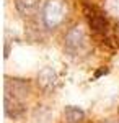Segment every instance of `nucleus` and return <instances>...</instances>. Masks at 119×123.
I'll return each mask as SVG.
<instances>
[{
	"label": "nucleus",
	"instance_id": "6e6552de",
	"mask_svg": "<svg viewBox=\"0 0 119 123\" xmlns=\"http://www.w3.org/2000/svg\"><path fill=\"white\" fill-rule=\"evenodd\" d=\"M85 120V113L82 108L69 105L64 108V123H83Z\"/></svg>",
	"mask_w": 119,
	"mask_h": 123
},
{
	"label": "nucleus",
	"instance_id": "7ed1b4c3",
	"mask_svg": "<svg viewBox=\"0 0 119 123\" xmlns=\"http://www.w3.org/2000/svg\"><path fill=\"white\" fill-rule=\"evenodd\" d=\"M29 92H31V87H29V82H28V80L5 77V94H8V95H11V97L21 100V98L28 97Z\"/></svg>",
	"mask_w": 119,
	"mask_h": 123
},
{
	"label": "nucleus",
	"instance_id": "f257e3e1",
	"mask_svg": "<svg viewBox=\"0 0 119 123\" xmlns=\"http://www.w3.org/2000/svg\"><path fill=\"white\" fill-rule=\"evenodd\" d=\"M67 15H69V7L65 0H47L43 7L41 18L46 28L54 30L64 23Z\"/></svg>",
	"mask_w": 119,
	"mask_h": 123
},
{
	"label": "nucleus",
	"instance_id": "0eeeda50",
	"mask_svg": "<svg viewBox=\"0 0 119 123\" xmlns=\"http://www.w3.org/2000/svg\"><path fill=\"white\" fill-rule=\"evenodd\" d=\"M41 0H15V8L21 17H33L39 10Z\"/></svg>",
	"mask_w": 119,
	"mask_h": 123
},
{
	"label": "nucleus",
	"instance_id": "9d476101",
	"mask_svg": "<svg viewBox=\"0 0 119 123\" xmlns=\"http://www.w3.org/2000/svg\"><path fill=\"white\" fill-rule=\"evenodd\" d=\"M104 123H119V120H108V122H104Z\"/></svg>",
	"mask_w": 119,
	"mask_h": 123
},
{
	"label": "nucleus",
	"instance_id": "423d86ee",
	"mask_svg": "<svg viewBox=\"0 0 119 123\" xmlns=\"http://www.w3.org/2000/svg\"><path fill=\"white\" fill-rule=\"evenodd\" d=\"M3 110H5V115L10 117V118H18L21 115L25 113V105L21 100L11 97V95L5 94L3 95Z\"/></svg>",
	"mask_w": 119,
	"mask_h": 123
},
{
	"label": "nucleus",
	"instance_id": "20e7f679",
	"mask_svg": "<svg viewBox=\"0 0 119 123\" xmlns=\"http://www.w3.org/2000/svg\"><path fill=\"white\" fill-rule=\"evenodd\" d=\"M85 15L88 18V23L95 33H106V28H108V21H106V17L98 12L96 8H90L88 5L85 7Z\"/></svg>",
	"mask_w": 119,
	"mask_h": 123
},
{
	"label": "nucleus",
	"instance_id": "1a4fd4ad",
	"mask_svg": "<svg viewBox=\"0 0 119 123\" xmlns=\"http://www.w3.org/2000/svg\"><path fill=\"white\" fill-rule=\"evenodd\" d=\"M104 12L109 17L119 20V0H104Z\"/></svg>",
	"mask_w": 119,
	"mask_h": 123
},
{
	"label": "nucleus",
	"instance_id": "39448f33",
	"mask_svg": "<svg viewBox=\"0 0 119 123\" xmlns=\"http://www.w3.org/2000/svg\"><path fill=\"white\" fill-rule=\"evenodd\" d=\"M57 85V74L52 67H44L38 74V87L44 92H52Z\"/></svg>",
	"mask_w": 119,
	"mask_h": 123
},
{
	"label": "nucleus",
	"instance_id": "f03ea898",
	"mask_svg": "<svg viewBox=\"0 0 119 123\" xmlns=\"http://www.w3.org/2000/svg\"><path fill=\"white\" fill-rule=\"evenodd\" d=\"M64 48L65 51L72 56H78V54H85L90 49V39H88V33L82 25H75L67 31L64 38Z\"/></svg>",
	"mask_w": 119,
	"mask_h": 123
}]
</instances>
